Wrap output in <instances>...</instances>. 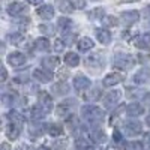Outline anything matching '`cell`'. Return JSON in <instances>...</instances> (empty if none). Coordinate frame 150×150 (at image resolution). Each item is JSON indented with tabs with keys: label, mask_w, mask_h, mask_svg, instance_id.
Here are the masks:
<instances>
[{
	"label": "cell",
	"mask_w": 150,
	"mask_h": 150,
	"mask_svg": "<svg viewBox=\"0 0 150 150\" xmlns=\"http://www.w3.org/2000/svg\"><path fill=\"white\" fill-rule=\"evenodd\" d=\"M81 116L89 123H101L105 119V111L96 105H84L81 108Z\"/></svg>",
	"instance_id": "6da1fadb"
},
{
	"label": "cell",
	"mask_w": 150,
	"mask_h": 150,
	"mask_svg": "<svg viewBox=\"0 0 150 150\" xmlns=\"http://www.w3.org/2000/svg\"><path fill=\"white\" fill-rule=\"evenodd\" d=\"M135 65V59L134 56L131 54H125V53H120V54H116L114 60H112V66L117 68V69H131L132 66Z\"/></svg>",
	"instance_id": "7a4b0ae2"
},
{
	"label": "cell",
	"mask_w": 150,
	"mask_h": 150,
	"mask_svg": "<svg viewBox=\"0 0 150 150\" xmlns=\"http://www.w3.org/2000/svg\"><path fill=\"white\" fill-rule=\"evenodd\" d=\"M75 107H77V101L75 99H66V101L60 102L57 105V116L59 117H69L74 112Z\"/></svg>",
	"instance_id": "3957f363"
},
{
	"label": "cell",
	"mask_w": 150,
	"mask_h": 150,
	"mask_svg": "<svg viewBox=\"0 0 150 150\" xmlns=\"http://www.w3.org/2000/svg\"><path fill=\"white\" fill-rule=\"evenodd\" d=\"M84 65L89 68L90 71L95 69H101L104 66V57L101 53H96V54H90L84 59Z\"/></svg>",
	"instance_id": "277c9868"
},
{
	"label": "cell",
	"mask_w": 150,
	"mask_h": 150,
	"mask_svg": "<svg viewBox=\"0 0 150 150\" xmlns=\"http://www.w3.org/2000/svg\"><path fill=\"white\" fill-rule=\"evenodd\" d=\"M33 78L39 83H48L53 81L54 74L51 72V69H45V68H38L33 71Z\"/></svg>",
	"instance_id": "5b68a950"
},
{
	"label": "cell",
	"mask_w": 150,
	"mask_h": 150,
	"mask_svg": "<svg viewBox=\"0 0 150 150\" xmlns=\"http://www.w3.org/2000/svg\"><path fill=\"white\" fill-rule=\"evenodd\" d=\"M27 11H29V6L23 2H12L8 6V12L12 17H21L24 14H27Z\"/></svg>",
	"instance_id": "8992f818"
},
{
	"label": "cell",
	"mask_w": 150,
	"mask_h": 150,
	"mask_svg": "<svg viewBox=\"0 0 150 150\" xmlns=\"http://www.w3.org/2000/svg\"><path fill=\"white\" fill-rule=\"evenodd\" d=\"M123 129H125V132H126L128 135L135 137V135H140V134H141L143 126H141V123H140L138 120H132V119H131V120H126V122H125Z\"/></svg>",
	"instance_id": "52a82bcc"
},
{
	"label": "cell",
	"mask_w": 150,
	"mask_h": 150,
	"mask_svg": "<svg viewBox=\"0 0 150 150\" xmlns=\"http://www.w3.org/2000/svg\"><path fill=\"white\" fill-rule=\"evenodd\" d=\"M120 98H122V92H120V90H111V92H108L107 96L104 98V105H105V108H108V110L114 108V107L119 104Z\"/></svg>",
	"instance_id": "ba28073f"
},
{
	"label": "cell",
	"mask_w": 150,
	"mask_h": 150,
	"mask_svg": "<svg viewBox=\"0 0 150 150\" xmlns=\"http://www.w3.org/2000/svg\"><path fill=\"white\" fill-rule=\"evenodd\" d=\"M72 84H74V89L77 92H86L87 89H90L92 81L87 77H84V75H77V77H74Z\"/></svg>",
	"instance_id": "9c48e42d"
},
{
	"label": "cell",
	"mask_w": 150,
	"mask_h": 150,
	"mask_svg": "<svg viewBox=\"0 0 150 150\" xmlns=\"http://www.w3.org/2000/svg\"><path fill=\"white\" fill-rule=\"evenodd\" d=\"M138 20H140L138 11H125L120 15V23H123L125 26H132V24H135Z\"/></svg>",
	"instance_id": "30bf717a"
},
{
	"label": "cell",
	"mask_w": 150,
	"mask_h": 150,
	"mask_svg": "<svg viewBox=\"0 0 150 150\" xmlns=\"http://www.w3.org/2000/svg\"><path fill=\"white\" fill-rule=\"evenodd\" d=\"M38 105H39L45 112H50L53 110V99L48 95V92H41L38 98Z\"/></svg>",
	"instance_id": "8fae6325"
},
{
	"label": "cell",
	"mask_w": 150,
	"mask_h": 150,
	"mask_svg": "<svg viewBox=\"0 0 150 150\" xmlns=\"http://www.w3.org/2000/svg\"><path fill=\"white\" fill-rule=\"evenodd\" d=\"M122 81H125V74L112 72V74H108L107 77L104 78V86H107V87H112V86L120 84Z\"/></svg>",
	"instance_id": "7c38bea8"
},
{
	"label": "cell",
	"mask_w": 150,
	"mask_h": 150,
	"mask_svg": "<svg viewBox=\"0 0 150 150\" xmlns=\"http://www.w3.org/2000/svg\"><path fill=\"white\" fill-rule=\"evenodd\" d=\"M132 44L140 50H150V35H138L132 39Z\"/></svg>",
	"instance_id": "4fadbf2b"
},
{
	"label": "cell",
	"mask_w": 150,
	"mask_h": 150,
	"mask_svg": "<svg viewBox=\"0 0 150 150\" xmlns=\"http://www.w3.org/2000/svg\"><path fill=\"white\" fill-rule=\"evenodd\" d=\"M6 60H8V63L11 66H21V65L26 63V56H24L23 53H20V51H14V53H11L8 56Z\"/></svg>",
	"instance_id": "5bb4252c"
},
{
	"label": "cell",
	"mask_w": 150,
	"mask_h": 150,
	"mask_svg": "<svg viewBox=\"0 0 150 150\" xmlns=\"http://www.w3.org/2000/svg\"><path fill=\"white\" fill-rule=\"evenodd\" d=\"M36 14L42 20H51L54 17V8L51 5H42L36 9Z\"/></svg>",
	"instance_id": "9a60e30c"
},
{
	"label": "cell",
	"mask_w": 150,
	"mask_h": 150,
	"mask_svg": "<svg viewBox=\"0 0 150 150\" xmlns=\"http://www.w3.org/2000/svg\"><path fill=\"white\" fill-rule=\"evenodd\" d=\"M134 83L135 84H147L150 83V71L149 69H140L134 75Z\"/></svg>",
	"instance_id": "2e32d148"
},
{
	"label": "cell",
	"mask_w": 150,
	"mask_h": 150,
	"mask_svg": "<svg viewBox=\"0 0 150 150\" xmlns=\"http://www.w3.org/2000/svg\"><path fill=\"white\" fill-rule=\"evenodd\" d=\"M21 134V125L17 123H9L6 126V137L9 140H17Z\"/></svg>",
	"instance_id": "e0dca14e"
},
{
	"label": "cell",
	"mask_w": 150,
	"mask_h": 150,
	"mask_svg": "<svg viewBox=\"0 0 150 150\" xmlns=\"http://www.w3.org/2000/svg\"><path fill=\"white\" fill-rule=\"evenodd\" d=\"M95 36H96V39L104 44V45H108L111 42V33L105 29H96L95 30Z\"/></svg>",
	"instance_id": "ac0fdd59"
},
{
	"label": "cell",
	"mask_w": 150,
	"mask_h": 150,
	"mask_svg": "<svg viewBox=\"0 0 150 150\" xmlns=\"http://www.w3.org/2000/svg\"><path fill=\"white\" fill-rule=\"evenodd\" d=\"M126 112L132 117H137V116H141L144 112V107L138 102H132L129 105H126Z\"/></svg>",
	"instance_id": "d6986e66"
},
{
	"label": "cell",
	"mask_w": 150,
	"mask_h": 150,
	"mask_svg": "<svg viewBox=\"0 0 150 150\" xmlns=\"http://www.w3.org/2000/svg\"><path fill=\"white\" fill-rule=\"evenodd\" d=\"M90 140H92L93 143H96V144H101V143H104V141L107 140V137H105V134H104L102 129L93 128V129L90 131Z\"/></svg>",
	"instance_id": "ffe728a7"
},
{
	"label": "cell",
	"mask_w": 150,
	"mask_h": 150,
	"mask_svg": "<svg viewBox=\"0 0 150 150\" xmlns=\"http://www.w3.org/2000/svg\"><path fill=\"white\" fill-rule=\"evenodd\" d=\"M63 60H65V63H66L68 66L74 68V66H78V63H80V56H78L77 53L69 51V53H66V54H65Z\"/></svg>",
	"instance_id": "44dd1931"
},
{
	"label": "cell",
	"mask_w": 150,
	"mask_h": 150,
	"mask_svg": "<svg viewBox=\"0 0 150 150\" xmlns=\"http://www.w3.org/2000/svg\"><path fill=\"white\" fill-rule=\"evenodd\" d=\"M51 92L57 96H63V95L69 93V86L66 83H57L51 87Z\"/></svg>",
	"instance_id": "7402d4cb"
},
{
	"label": "cell",
	"mask_w": 150,
	"mask_h": 150,
	"mask_svg": "<svg viewBox=\"0 0 150 150\" xmlns=\"http://www.w3.org/2000/svg\"><path fill=\"white\" fill-rule=\"evenodd\" d=\"M93 41L90 39V38H81V39L78 41V50L80 51H89V50H92L93 48Z\"/></svg>",
	"instance_id": "603a6c76"
},
{
	"label": "cell",
	"mask_w": 150,
	"mask_h": 150,
	"mask_svg": "<svg viewBox=\"0 0 150 150\" xmlns=\"http://www.w3.org/2000/svg\"><path fill=\"white\" fill-rule=\"evenodd\" d=\"M57 5H59V9H60L62 12H65V14H71V12L75 9L71 0H59Z\"/></svg>",
	"instance_id": "cb8c5ba5"
},
{
	"label": "cell",
	"mask_w": 150,
	"mask_h": 150,
	"mask_svg": "<svg viewBox=\"0 0 150 150\" xmlns=\"http://www.w3.org/2000/svg\"><path fill=\"white\" fill-rule=\"evenodd\" d=\"M105 17V12H104V8H95L93 11L89 12V18L92 21H99V20H104Z\"/></svg>",
	"instance_id": "d4e9b609"
},
{
	"label": "cell",
	"mask_w": 150,
	"mask_h": 150,
	"mask_svg": "<svg viewBox=\"0 0 150 150\" xmlns=\"http://www.w3.org/2000/svg\"><path fill=\"white\" fill-rule=\"evenodd\" d=\"M47 132L51 137H59V135L63 134V128H62L60 125H57V123H51V125L47 126Z\"/></svg>",
	"instance_id": "484cf974"
},
{
	"label": "cell",
	"mask_w": 150,
	"mask_h": 150,
	"mask_svg": "<svg viewBox=\"0 0 150 150\" xmlns=\"http://www.w3.org/2000/svg\"><path fill=\"white\" fill-rule=\"evenodd\" d=\"M45 114H47V112H45L39 105H35V107L30 110V117H32V120H41Z\"/></svg>",
	"instance_id": "4316f807"
},
{
	"label": "cell",
	"mask_w": 150,
	"mask_h": 150,
	"mask_svg": "<svg viewBox=\"0 0 150 150\" xmlns=\"http://www.w3.org/2000/svg\"><path fill=\"white\" fill-rule=\"evenodd\" d=\"M8 119L11 120V123H17V125H21V126L24 123V116L20 114L18 111H11L8 114Z\"/></svg>",
	"instance_id": "83f0119b"
},
{
	"label": "cell",
	"mask_w": 150,
	"mask_h": 150,
	"mask_svg": "<svg viewBox=\"0 0 150 150\" xmlns=\"http://www.w3.org/2000/svg\"><path fill=\"white\" fill-rule=\"evenodd\" d=\"M35 47H36V50H39V51H48L50 50V41L47 38H39V39H36Z\"/></svg>",
	"instance_id": "f1b7e54d"
},
{
	"label": "cell",
	"mask_w": 150,
	"mask_h": 150,
	"mask_svg": "<svg viewBox=\"0 0 150 150\" xmlns=\"http://www.w3.org/2000/svg\"><path fill=\"white\" fill-rule=\"evenodd\" d=\"M59 63H60L59 57H45V59L42 60V65H44V66H47L48 69H54Z\"/></svg>",
	"instance_id": "f546056e"
},
{
	"label": "cell",
	"mask_w": 150,
	"mask_h": 150,
	"mask_svg": "<svg viewBox=\"0 0 150 150\" xmlns=\"http://www.w3.org/2000/svg\"><path fill=\"white\" fill-rule=\"evenodd\" d=\"M8 39L11 41L12 45H21L24 42V35L23 33H11L8 36Z\"/></svg>",
	"instance_id": "4dcf8cb0"
},
{
	"label": "cell",
	"mask_w": 150,
	"mask_h": 150,
	"mask_svg": "<svg viewBox=\"0 0 150 150\" xmlns=\"http://www.w3.org/2000/svg\"><path fill=\"white\" fill-rule=\"evenodd\" d=\"M102 23L105 24L107 27H116L117 24H119V20L116 17H112V15H105L104 20H102Z\"/></svg>",
	"instance_id": "1f68e13d"
},
{
	"label": "cell",
	"mask_w": 150,
	"mask_h": 150,
	"mask_svg": "<svg viewBox=\"0 0 150 150\" xmlns=\"http://www.w3.org/2000/svg\"><path fill=\"white\" fill-rule=\"evenodd\" d=\"M44 132V126H41V125H32L30 126V129H29V134H30V137H39L41 134Z\"/></svg>",
	"instance_id": "d6a6232c"
},
{
	"label": "cell",
	"mask_w": 150,
	"mask_h": 150,
	"mask_svg": "<svg viewBox=\"0 0 150 150\" xmlns=\"http://www.w3.org/2000/svg\"><path fill=\"white\" fill-rule=\"evenodd\" d=\"M57 26H59V29H60V30L66 32V30L72 26V20H69V18H60V20H59V23H57Z\"/></svg>",
	"instance_id": "836d02e7"
},
{
	"label": "cell",
	"mask_w": 150,
	"mask_h": 150,
	"mask_svg": "<svg viewBox=\"0 0 150 150\" xmlns=\"http://www.w3.org/2000/svg\"><path fill=\"white\" fill-rule=\"evenodd\" d=\"M2 102L5 104V105H14L15 104V98L12 96V95H8V93H3L2 95Z\"/></svg>",
	"instance_id": "e575fe53"
},
{
	"label": "cell",
	"mask_w": 150,
	"mask_h": 150,
	"mask_svg": "<svg viewBox=\"0 0 150 150\" xmlns=\"http://www.w3.org/2000/svg\"><path fill=\"white\" fill-rule=\"evenodd\" d=\"M65 42V45H72L75 44V41H77V35L75 33H71V35H65L63 36V39H62Z\"/></svg>",
	"instance_id": "d590c367"
},
{
	"label": "cell",
	"mask_w": 150,
	"mask_h": 150,
	"mask_svg": "<svg viewBox=\"0 0 150 150\" xmlns=\"http://www.w3.org/2000/svg\"><path fill=\"white\" fill-rule=\"evenodd\" d=\"M99 98H101V90L99 89H95L89 95H86V99H89V101H98Z\"/></svg>",
	"instance_id": "8d00e7d4"
},
{
	"label": "cell",
	"mask_w": 150,
	"mask_h": 150,
	"mask_svg": "<svg viewBox=\"0 0 150 150\" xmlns=\"http://www.w3.org/2000/svg\"><path fill=\"white\" fill-rule=\"evenodd\" d=\"M39 30L45 35H54V27L51 24H42V26H39Z\"/></svg>",
	"instance_id": "74e56055"
},
{
	"label": "cell",
	"mask_w": 150,
	"mask_h": 150,
	"mask_svg": "<svg viewBox=\"0 0 150 150\" xmlns=\"http://www.w3.org/2000/svg\"><path fill=\"white\" fill-rule=\"evenodd\" d=\"M126 150H143V144L138 143V141H132V143H128L125 146Z\"/></svg>",
	"instance_id": "f35d334b"
},
{
	"label": "cell",
	"mask_w": 150,
	"mask_h": 150,
	"mask_svg": "<svg viewBox=\"0 0 150 150\" xmlns=\"http://www.w3.org/2000/svg\"><path fill=\"white\" fill-rule=\"evenodd\" d=\"M66 146H68V140H59V141H54V149L56 150H66Z\"/></svg>",
	"instance_id": "ab89813d"
},
{
	"label": "cell",
	"mask_w": 150,
	"mask_h": 150,
	"mask_svg": "<svg viewBox=\"0 0 150 150\" xmlns=\"http://www.w3.org/2000/svg\"><path fill=\"white\" fill-rule=\"evenodd\" d=\"M75 9H84L86 8V0H71Z\"/></svg>",
	"instance_id": "60d3db41"
},
{
	"label": "cell",
	"mask_w": 150,
	"mask_h": 150,
	"mask_svg": "<svg viewBox=\"0 0 150 150\" xmlns=\"http://www.w3.org/2000/svg\"><path fill=\"white\" fill-rule=\"evenodd\" d=\"M112 138H114V143L123 144V135H122L119 131H114V134H112Z\"/></svg>",
	"instance_id": "b9f144b4"
},
{
	"label": "cell",
	"mask_w": 150,
	"mask_h": 150,
	"mask_svg": "<svg viewBox=\"0 0 150 150\" xmlns=\"http://www.w3.org/2000/svg\"><path fill=\"white\" fill-rule=\"evenodd\" d=\"M63 48H65V42L60 41V39H57L56 44H54V50H56L57 53H60V51H63Z\"/></svg>",
	"instance_id": "7bdbcfd3"
},
{
	"label": "cell",
	"mask_w": 150,
	"mask_h": 150,
	"mask_svg": "<svg viewBox=\"0 0 150 150\" xmlns=\"http://www.w3.org/2000/svg\"><path fill=\"white\" fill-rule=\"evenodd\" d=\"M144 144L150 147V132H146L144 134Z\"/></svg>",
	"instance_id": "ee69618b"
},
{
	"label": "cell",
	"mask_w": 150,
	"mask_h": 150,
	"mask_svg": "<svg viewBox=\"0 0 150 150\" xmlns=\"http://www.w3.org/2000/svg\"><path fill=\"white\" fill-rule=\"evenodd\" d=\"M2 69V81H6V78H8V72H6V69L5 68H0Z\"/></svg>",
	"instance_id": "f6af8a7d"
},
{
	"label": "cell",
	"mask_w": 150,
	"mask_h": 150,
	"mask_svg": "<svg viewBox=\"0 0 150 150\" xmlns=\"http://www.w3.org/2000/svg\"><path fill=\"white\" fill-rule=\"evenodd\" d=\"M29 3H32V5H39V3H42L44 0H27Z\"/></svg>",
	"instance_id": "bcb514c9"
},
{
	"label": "cell",
	"mask_w": 150,
	"mask_h": 150,
	"mask_svg": "<svg viewBox=\"0 0 150 150\" xmlns=\"http://www.w3.org/2000/svg\"><path fill=\"white\" fill-rule=\"evenodd\" d=\"M2 150H11V147H9V144H6V143H3V144H2Z\"/></svg>",
	"instance_id": "7dc6e473"
},
{
	"label": "cell",
	"mask_w": 150,
	"mask_h": 150,
	"mask_svg": "<svg viewBox=\"0 0 150 150\" xmlns=\"http://www.w3.org/2000/svg\"><path fill=\"white\" fill-rule=\"evenodd\" d=\"M17 150H29V146H24V144H23V146H20Z\"/></svg>",
	"instance_id": "c3c4849f"
},
{
	"label": "cell",
	"mask_w": 150,
	"mask_h": 150,
	"mask_svg": "<svg viewBox=\"0 0 150 150\" xmlns=\"http://www.w3.org/2000/svg\"><path fill=\"white\" fill-rule=\"evenodd\" d=\"M36 150H51L50 147H47V146H41V147H38Z\"/></svg>",
	"instance_id": "681fc988"
},
{
	"label": "cell",
	"mask_w": 150,
	"mask_h": 150,
	"mask_svg": "<svg viewBox=\"0 0 150 150\" xmlns=\"http://www.w3.org/2000/svg\"><path fill=\"white\" fill-rule=\"evenodd\" d=\"M146 122H147V125H149V126H150V114L147 116V119H146Z\"/></svg>",
	"instance_id": "f907efd6"
},
{
	"label": "cell",
	"mask_w": 150,
	"mask_h": 150,
	"mask_svg": "<svg viewBox=\"0 0 150 150\" xmlns=\"http://www.w3.org/2000/svg\"><path fill=\"white\" fill-rule=\"evenodd\" d=\"M126 2H140V0H126Z\"/></svg>",
	"instance_id": "816d5d0a"
},
{
	"label": "cell",
	"mask_w": 150,
	"mask_h": 150,
	"mask_svg": "<svg viewBox=\"0 0 150 150\" xmlns=\"http://www.w3.org/2000/svg\"><path fill=\"white\" fill-rule=\"evenodd\" d=\"M107 150H114V149H112V147H108V149H107Z\"/></svg>",
	"instance_id": "f5cc1de1"
}]
</instances>
